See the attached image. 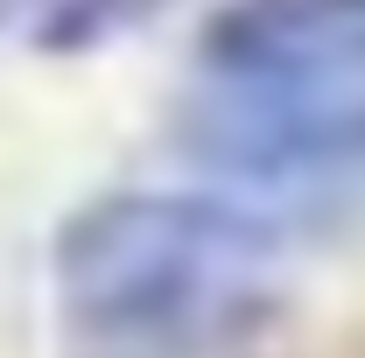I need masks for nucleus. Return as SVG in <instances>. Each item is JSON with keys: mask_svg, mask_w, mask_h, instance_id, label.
I'll list each match as a JSON object with an SVG mask.
<instances>
[{"mask_svg": "<svg viewBox=\"0 0 365 358\" xmlns=\"http://www.w3.org/2000/svg\"><path fill=\"white\" fill-rule=\"evenodd\" d=\"M204 71L225 91L365 85V0H225L204 29Z\"/></svg>", "mask_w": 365, "mask_h": 358, "instance_id": "nucleus-3", "label": "nucleus"}, {"mask_svg": "<svg viewBox=\"0 0 365 358\" xmlns=\"http://www.w3.org/2000/svg\"><path fill=\"white\" fill-rule=\"evenodd\" d=\"M176 0H36L29 7V43L49 56H78V49H106L134 36L140 21H155Z\"/></svg>", "mask_w": 365, "mask_h": 358, "instance_id": "nucleus-4", "label": "nucleus"}, {"mask_svg": "<svg viewBox=\"0 0 365 358\" xmlns=\"http://www.w3.org/2000/svg\"><path fill=\"white\" fill-rule=\"evenodd\" d=\"M204 162L246 183L323 190L365 176V98L344 91H225L190 140Z\"/></svg>", "mask_w": 365, "mask_h": 358, "instance_id": "nucleus-2", "label": "nucleus"}, {"mask_svg": "<svg viewBox=\"0 0 365 358\" xmlns=\"http://www.w3.org/2000/svg\"><path fill=\"white\" fill-rule=\"evenodd\" d=\"M281 232L225 190H106L49 239L56 316L120 358H204L274 316Z\"/></svg>", "mask_w": 365, "mask_h": 358, "instance_id": "nucleus-1", "label": "nucleus"}]
</instances>
